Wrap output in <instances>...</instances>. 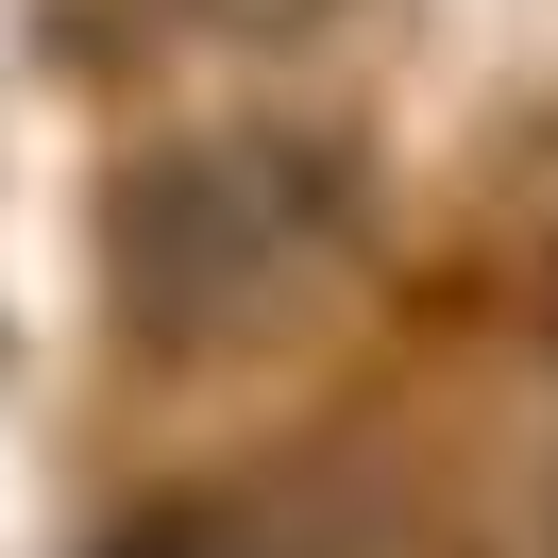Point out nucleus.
<instances>
[{"instance_id":"obj_1","label":"nucleus","mask_w":558,"mask_h":558,"mask_svg":"<svg viewBox=\"0 0 558 558\" xmlns=\"http://www.w3.org/2000/svg\"><path fill=\"white\" fill-rule=\"evenodd\" d=\"M355 238V170L322 136H271V119H220V136H170L136 186H119V305L136 339H254L322 288V254Z\"/></svg>"}]
</instances>
